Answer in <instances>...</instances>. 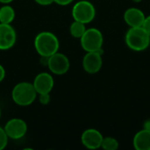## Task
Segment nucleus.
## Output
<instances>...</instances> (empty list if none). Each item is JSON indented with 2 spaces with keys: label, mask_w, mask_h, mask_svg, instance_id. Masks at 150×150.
Returning a JSON list of instances; mask_svg holds the SVG:
<instances>
[{
  "label": "nucleus",
  "mask_w": 150,
  "mask_h": 150,
  "mask_svg": "<svg viewBox=\"0 0 150 150\" xmlns=\"http://www.w3.org/2000/svg\"><path fill=\"white\" fill-rule=\"evenodd\" d=\"M34 47L40 56L49 57L58 52L60 42L54 33L48 31H43L35 36Z\"/></svg>",
  "instance_id": "1"
},
{
  "label": "nucleus",
  "mask_w": 150,
  "mask_h": 150,
  "mask_svg": "<svg viewBox=\"0 0 150 150\" xmlns=\"http://www.w3.org/2000/svg\"><path fill=\"white\" fill-rule=\"evenodd\" d=\"M125 42L133 51H144L149 47L150 33L142 26L130 27L125 35Z\"/></svg>",
  "instance_id": "2"
},
{
  "label": "nucleus",
  "mask_w": 150,
  "mask_h": 150,
  "mask_svg": "<svg viewBox=\"0 0 150 150\" xmlns=\"http://www.w3.org/2000/svg\"><path fill=\"white\" fill-rule=\"evenodd\" d=\"M38 93L36 92L33 83L21 82L17 83L11 91V98L13 102L20 106H27L33 104Z\"/></svg>",
  "instance_id": "3"
},
{
  "label": "nucleus",
  "mask_w": 150,
  "mask_h": 150,
  "mask_svg": "<svg viewBox=\"0 0 150 150\" xmlns=\"http://www.w3.org/2000/svg\"><path fill=\"white\" fill-rule=\"evenodd\" d=\"M72 17L74 20L89 24L93 21L96 17V9L92 3L87 0L76 2L72 8Z\"/></svg>",
  "instance_id": "4"
},
{
  "label": "nucleus",
  "mask_w": 150,
  "mask_h": 150,
  "mask_svg": "<svg viewBox=\"0 0 150 150\" xmlns=\"http://www.w3.org/2000/svg\"><path fill=\"white\" fill-rule=\"evenodd\" d=\"M80 43L85 52H95L103 47L104 37L98 29L88 28L80 38Z\"/></svg>",
  "instance_id": "5"
},
{
  "label": "nucleus",
  "mask_w": 150,
  "mask_h": 150,
  "mask_svg": "<svg viewBox=\"0 0 150 150\" xmlns=\"http://www.w3.org/2000/svg\"><path fill=\"white\" fill-rule=\"evenodd\" d=\"M47 66L51 73L57 76H62L69 71L70 62L65 54L56 52L48 57Z\"/></svg>",
  "instance_id": "6"
},
{
  "label": "nucleus",
  "mask_w": 150,
  "mask_h": 150,
  "mask_svg": "<svg viewBox=\"0 0 150 150\" xmlns=\"http://www.w3.org/2000/svg\"><path fill=\"white\" fill-rule=\"evenodd\" d=\"M8 138L11 140H19L23 138L27 132L26 123L18 118L11 119L4 127Z\"/></svg>",
  "instance_id": "7"
},
{
  "label": "nucleus",
  "mask_w": 150,
  "mask_h": 150,
  "mask_svg": "<svg viewBox=\"0 0 150 150\" xmlns=\"http://www.w3.org/2000/svg\"><path fill=\"white\" fill-rule=\"evenodd\" d=\"M17 40V33L11 24L0 23V50L11 48Z\"/></svg>",
  "instance_id": "8"
},
{
  "label": "nucleus",
  "mask_w": 150,
  "mask_h": 150,
  "mask_svg": "<svg viewBox=\"0 0 150 150\" xmlns=\"http://www.w3.org/2000/svg\"><path fill=\"white\" fill-rule=\"evenodd\" d=\"M103 138L104 136L98 130L95 128H89L82 134L81 142L88 149H98L101 148Z\"/></svg>",
  "instance_id": "9"
},
{
  "label": "nucleus",
  "mask_w": 150,
  "mask_h": 150,
  "mask_svg": "<svg viewBox=\"0 0 150 150\" xmlns=\"http://www.w3.org/2000/svg\"><path fill=\"white\" fill-rule=\"evenodd\" d=\"M82 63L85 72L88 74H96L102 68V55L98 52H86Z\"/></svg>",
  "instance_id": "10"
},
{
  "label": "nucleus",
  "mask_w": 150,
  "mask_h": 150,
  "mask_svg": "<svg viewBox=\"0 0 150 150\" xmlns=\"http://www.w3.org/2000/svg\"><path fill=\"white\" fill-rule=\"evenodd\" d=\"M54 82L51 74L47 72L39 73L33 79V85L38 94L50 93L53 90Z\"/></svg>",
  "instance_id": "11"
},
{
  "label": "nucleus",
  "mask_w": 150,
  "mask_h": 150,
  "mask_svg": "<svg viewBox=\"0 0 150 150\" xmlns=\"http://www.w3.org/2000/svg\"><path fill=\"white\" fill-rule=\"evenodd\" d=\"M144 12L135 7H131L126 10L124 12V20L129 27L142 26L145 19Z\"/></svg>",
  "instance_id": "12"
},
{
  "label": "nucleus",
  "mask_w": 150,
  "mask_h": 150,
  "mask_svg": "<svg viewBox=\"0 0 150 150\" xmlns=\"http://www.w3.org/2000/svg\"><path fill=\"white\" fill-rule=\"evenodd\" d=\"M134 148L136 150H150V131L142 129L135 134L133 140Z\"/></svg>",
  "instance_id": "13"
},
{
  "label": "nucleus",
  "mask_w": 150,
  "mask_h": 150,
  "mask_svg": "<svg viewBox=\"0 0 150 150\" xmlns=\"http://www.w3.org/2000/svg\"><path fill=\"white\" fill-rule=\"evenodd\" d=\"M15 18V11L9 4H4L0 8V23L11 24Z\"/></svg>",
  "instance_id": "14"
},
{
  "label": "nucleus",
  "mask_w": 150,
  "mask_h": 150,
  "mask_svg": "<svg viewBox=\"0 0 150 150\" xmlns=\"http://www.w3.org/2000/svg\"><path fill=\"white\" fill-rule=\"evenodd\" d=\"M86 29L87 28L85 26V24L76 21V20H74L69 26V33L72 37L80 39L83 36V34L84 33V32L86 31Z\"/></svg>",
  "instance_id": "15"
},
{
  "label": "nucleus",
  "mask_w": 150,
  "mask_h": 150,
  "mask_svg": "<svg viewBox=\"0 0 150 150\" xmlns=\"http://www.w3.org/2000/svg\"><path fill=\"white\" fill-rule=\"evenodd\" d=\"M119 142L113 137H104L101 148L105 150H117L119 149Z\"/></svg>",
  "instance_id": "16"
},
{
  "label": "nucleus",
  "mask_w": 150,
  "mask_h": 150,
  "mask_svg": "<svg viewBox=\"0 0 150 150\" xmlns=\"http://www.w3.org/2000/svg\"><path fill=\"white\" fill-rule=\"evenodd\" d=\"M8 136L4 129V127H0V150L5 149V147L8 144Z\"/></svg>",
  "instance_id": "17"
},
{
  "label": "nucleus",
  "mask_w": 150,
  "mask_h": 150,
  "mask_svg": "<svg viewBox=\"0 0 150 150\" xmlns=\"http://www.w3.org/2000/svg\"><path fill=\"white\" fill-rule=\"evenodd\" d=\"M39 95V101L41 105H47L50 102V95L49 93H43V94H38Z\"/></svg>",
  "instance_id": "18"
},
{
  "label": "nucleus",
  "mask_w": 150,
  "mask_h": 150,
  "mask_svg": "<svg viewBox=\"0 0 150 150\" xmlns=\"http://www.w3.org/2000/svg\"><path fill=\"white\" fill-rule=\"evenodd\" d=\"M142 26L148 33H150V15L145 17V19H144L143 24H142Z\"/></svg>",
  "instance_id": "19"
},
{
  "label": "nucleus",
  "mask_w": 150,
  "mask_h": 150,
  "mask_svg": "<svg viewBox=\"0 0 150 150\" xmlns=\"http://www.w3.org/2000/svg\"><path fill=\"white\" fill-rule=\"evenodd\" d=\"M38 4L42 5V6H47V5H50L52 4L54 2V0H34Z\"/></svg>",
  "instance_id": "20"
},
{
  "label": "nucleus",
  "mask_w": 150,
  "mask_h": 150,
  "mask_svg": "<svg viewBox=\"0 0 150 150\" xmlns=\"http://www.w3.org/2000/svg\"><path fill=\"white\" fill-rule=\"evenodd\" d=\"M74 0H54V2L59 5H62V6H66V5H69Z\"/></svg>",
  "instance_id": "21"
},
{
  "label": "nucleus",
  "mask_w": 150,
  "mask_h": 150,
  "mask_svg": "<svg viewBox=\"0 0 150 150\" xmlns=\"http://www.w3.org/2000/svg\"><path fill=\"white\" fill-rule=\"evenodd\" d=\"M5 77V69L0 64V83L4 79Z\"/></svg>",
  "instance_id": "22"
},
{
  "label": "nucleus",
  "mask_w": 150,
  "mask_h": 150,
  "mask_svg": "<svg viewBox=\"0 0 150 150\" xmlns=\"http://www.w3.org/2000/svg\"><path fill=\"white\" fill-rule=\"evenodd\" d=\"M143 128H144V129H147V130H149L150 131V120L144 122V124H143Z\"/></svg>",
  "instance_id": "23"
},
{
  "label": "nucleus",
  "mask_w": 150,
  "mask_h": 150,
  "mask_svg": "<svg viewBox=\"0 0 150 150\" xmlns=\"http://www.w3.org/2000/svg\"><path fill=\"white\" fill-rule=\"evenodd\" d=\"M13 0H0V3L3 4H9L10 3H11Z\"/></svg>",
  "instance_id": "24"
},
{
  "label": "nucleus",
  "mask_w": 150,
  "mask_h": 150,
  "mask_svg": "<svg viewBox=\"0 0 150 150\" xmlns=\"http://www.w3.org/2000/svg\"><path fill=\"white\" fill-rule=\"evenodd\" d=\"M133 2H134V3H141V2H142L143 0H132Z\"/></svg>",
  "instance_id": "25"
},
{
  "label": "nucleus",
  "mask_w": 150,
  "mask_h": 150,
  "mask_svg": "<svg viewBox=\"0 0 150 150\" xmlns=\"http://www.w3.org/2000/svg\"><path fill=\"white\" fill-rule=\"evenodd\" d=\"M0 119H1V108H0Z\"/></svg>",
  "instance_id": "26"
}]
</instances>
